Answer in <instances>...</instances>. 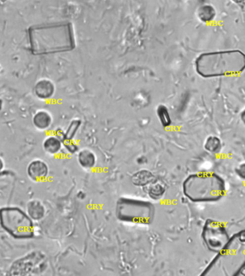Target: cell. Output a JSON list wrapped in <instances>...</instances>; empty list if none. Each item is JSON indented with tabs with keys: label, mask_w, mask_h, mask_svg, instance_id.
<instances>
[{
	"label": "cell",
	"mask_w": 245,
	"mask_h": 276,
	"mask_svg": "<svg viewBox=\"0 0 245 276\" xmlns=\"http://www.w3.org/2000/svg\"><path fill=\"white\" fill-rule=\"evenodd\" d=\"M81 125H82V121L80 120H72L68 125L66 132L60 133V136H58V137L63 140V142L65 140H73Z\"/></svg>",
	"instance_id": "obj_14"
},
{
	"label": "cell",
	"mask_w": 245,
	"mask_h": 276,
	"mask_svg": "<svg viewBox=\"0 0 245 276\" xmlns=\"http://www.w3.org/2000/svg\"><path fill=\"white\" fill-rule=\"evenodd\" d=\"M245 269V240L238 232L199 276H240Z\"/></svg>",
	"instance_id": "obj_3"
},
{
	"label": "cell",
	"mask_w": 245,
	"mask_h": 276,
	"mask_svg": "<svg viewBox=\"0 0 245 276\" xmlns=\"http://www.w3.org/2000/svg\"><path fill=\"white\" fill-rule=\"evenodd\" d=\"M157 179L155 175L151 171L146 169L137 171L131 178V182L134 185L143 188L148 186L149 184L153 183Z\"/></svg>",
	"instance_id": "obj_8"
},
{
	"label": "cell",
	"mask_w": 245,
	"mask_h": 276,
	"mask_svg": "<svg viewBox=\"0 0 245 276\" xmlns=\"http://www.w3.org/2000/svg\"><path fill=\"white\" fill-rule=\"evenodd\" d=\"M145 188L149 197L153 200L161 199L165 193V187L157 179Z\"/></svg>",
	"instance_id": "obj_13"
},
{
	"label": "cell",
	"mask_w": 245,
	"mask_h": 276,
	"mask_svg": "<svg viewBox=\"0 0 245 276\" xmlns=\"http://www.w3.org/2000/svg\"><path fill=\"white\" fill-rule=\"evenodd\" d=\"M55 85L49 79H44L38 81L34 87V93L41 99H49L55 93Z\"/></svg>",
	"instance_id": "obj_7"
},
{
	"label": "cell",
	"mask_w": 245,
	"mask_h": 276,
	"mask_svg": "<svg viewBox=\"0 0 245 276\" xmlns=\"http://www.w3.org/2000/svg\"><path fill=\"white\" fill-rule=\"evenodd\" d=\"M27 214L32 220L39 221L46 215V208L41 201L33 200L27 204Z\"/></svg>",
	"instance_id": "obj_12"
},
{
	"label": "cell",
	"mask_w": 245,
	"mask_h": 276,
	"mask_svg": "<svg viewBox=\"0 0 245 276\" xmlns=\"http://www.w3.org/2000/svg\"><path fill=\"white\" fill-rule=\"evenodd\" d=\"M198 17L205 23L211 21L216 15V12L214 8L209 5L200 7L198 9Z\"/></svg>",
	"instance_id": "obj_16"
},
{
	"label": "cell",
	"mask_w": 245,
	"mask_h": 276,
	"mask_svg": "<svg viewBox=\"0 0 245 276\" xmlns=\"http://www.w3.org/2000/svg\"><path fill=\"white\" fill-rule=\"evenodd\" d=\"M63 146L69 153H75L79 150L78 145L74 140H65L63 142Z\"/></svg>",
	"instance_id": "obj_18"
},
{
	"label": "cell",
	"mask_w": 245,
	"mask_h": 276,
	"mask_svg": "<svg viewBox=\"0 0 245 276\" xmlns=\"http://www.w3.org/2000/svg\"><path fill=\"white\" fill-rule=\"evenodd\" d=\"M195 68L203 78L238 75L245 70V54L240 50L203 53L197 57Z\"/></svg>",
	"instance_id": "obj_1"
},
{
	"label": "cell",
	"mask_w": 245,
	"mask_h": 276,
	"mask_svg": "<svg viewBox=\"0 0 245 276\" xmlns=\"http://www.w3.org/2000/svg\"><path fill=\"white\" fill-rule=\"evenodd\" d=\"M63 145V140L57 135L48 136L43 143L45 152L51 155H55L59 153Z\"/></svg>",
	"instance_id": "obj_9"
},
{
	"label": "cell",
	"mask_w": 245,
	"mask_h": 276,
	"mask_svg": "<svg viewBox=\"0 0 245 276\" xmlns=\"http://www.w3.org/2000/svg\"><path fill=\"white\" fill-rule=\"evenodd\" d=\"M203 244L210 252L219 253L230 243L231 238L225 225L213 219L205 222L202 230Z\"/></svg>",
	"instance_id": "obj_5"
},
{
	"label": "cell",
	"mask_w": 245,
	"mask_h": 276,
	"mask_svg": "<svg viewBox=\"0 0 245 276\" xmlns=\"http://www.w3.org/2000/svg\"><path fill=\"white\" fill-rule=\"evenodd\" d=\"M78 163L83 169H92L97 163L95 154L89 149H83L78 153Z\"/></svg>",
	"instance_id": "obj_11"
},
{
	"label": "cell",
	"mask_w": 245,
	"mask_h": 276,
	"mask_svg": "<svg viewBox=\"0 0 245 276\" xmlns=\"http://www.w3.org/2000/svg\"><path fill=\"white\" fill-rule=\"evenodd\" d=\"M238 234H240V237L243 238V239L245 240V230H242V231H239Z\"/></svg>",
	"instance_id": "obj_20"
},
{
	"label": "cell",
	"mask_w": 245,
	"mask_h": 276,
	"mask_svg": "<svg viewBox=\"0 0 245 276\" xmlns=\"http://www.w3.org/2000/svg\"><path fill=\"white\" fill-rule=\"evenodd\" d=\"M222 141L216 136H209L204 143L205 150L209 153H216L222 149Z\"/></svg>",
	"instance_id": "obj_15"
},
{
	"label": "cell",
	"mask_w": 245,
	"mask_h": 276,
	"mask_svg": "<svg viewBox=\"0 0 245 276\" xmlns=\"http://www.w3.org/2000/svg\"><path fill=\"white\" fill-rule=\"evenodd\" d=\"M49 174V166L43 160H33L27 168V174L33 182H43L48 177Z\"/></svg>",
	"instance_id": "obj_6"
},
{
	"label": "cell",
	"mask_w": 245,
	"mask_h": 276,
	"mask_svg": "<svg viewBox=\"0 0 245 276\" xmlns=\"http://www.w3.org/2000/svg\"><path fill=\"white\" fill-rule=\"evenodd\" d=\"M241 119L243 120V123L245 125V109L243 110V112L241 114Z\"/></svg>",
	"instance_id": "obj_21"
},
{
	"label": "cell",
	"mask_w": 245,
	"mask_h": 276,
	"mask_svg": "<svg viewBox=\"0 0 245 276\" xmlns=\"http://www.w3.org/2000/svg\"><path fill=\"white\" fill-rule=\"evenodd\" d=\"M0 223L4 231L15 239H30L34 237L33 220L20 208H1Z\"/></svg>",
	"instance_id": "obj_4"
},
{
	"label": "cell",
	"mask_w": 245,
	"mask_h": 276,
	"mask_svg": "<svg viewBox=\"0 0 245 276\" xmlns=\"http://www.w3.org/2000/svg\"><path fill=\"white\" fill-rule=\"evenodd\" d=\"M33 123L35 128L40 131H46L51 126L52 117L49 112L40 110L35 114L33 117Z\"/></svg>",
	"instance_id": "obj_10"
},
{
	"label": "cell",
	"mask_w": 245,
	"mask_h": 276,
	"mask_svg": "<svg viewBox=\"0 0 245 276\" xmlns=\"http://www.w3.org/2000/svg\"><path fill=\"white\" fill-rule=\"evenodd\" d=\"M235 171H236L237 175L240 179L245 180V163L240 164L235 170Z\"/></svg>",
	"instance_id": "obj_19"
},
{
	"label": "cell",
	"mask_w": 245,
	"mask_h": 276,
	"mask_svg": "<svg viewBox=\"0 0 245 276\" xmlns=\"http://www.w3.org/2000/svg\"><path fill=\"white\" fill-rule=\"evenodd\" d=\"M183 193L194 203H212L220 201L227 191L222 177L214 172L196 173L189 176L183 184Z\"/></svg>",
	"instance_id": "obj_2"
},
{
	"label": "cell",
	"mask_w": 245,
	"mask_h": 276,
	"mask_svg": "<svg viewBox=\"0 0 245 276\" xmlns=\"http://www.w3.org/2000/svg\"><path fill=\"white\" fill-rule=\"evenodd\" d=\"M157 115L160 123L163 127L170 126L171 125V118L168 108L164 105H159L157 108Z\"/></svg>",
	"instance_id": "obj_17"
}]
</instances>
